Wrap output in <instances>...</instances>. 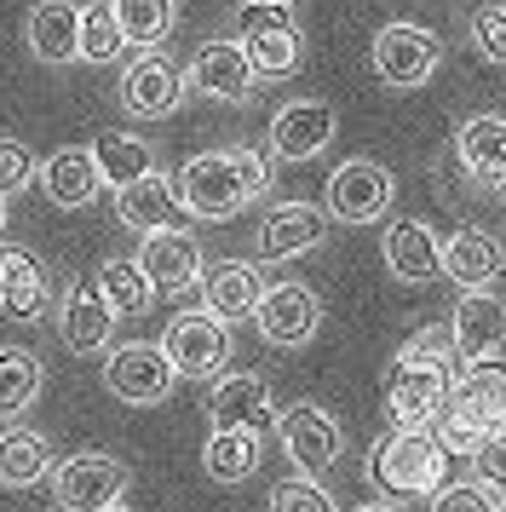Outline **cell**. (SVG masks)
Masks as SVG:
<instances>
[{
	"mask_svg": "<svg viewBox=\"0 0 506 512\" xmlns=\"http://www.w3.org/2000/svg\"><path fill=\"white\" fill-rule=\"evenodd\" d=\"M104 386H110V397L133 403V409H156V403L173 397L179 369H173L167 346H144V340H133V346H110L104 351Z\"/></svg>",
	"mask_w": 506,
	"mask_h": 512,
	"instance_id": "cell-5",
	"label": "cell"
},
{
	"mask_svg": "<svg viewBox=\"0 0 506 512\" xmlns=\"http://www.w3.org/2000/svg\"><path fill=\"white\" fill-rule=\"evenodd\" d=\"M455 357L460 363H483V357H495L506 346V294L495 288H466L455 300Z\"/></svg>",
	"mask_w": 506,
	"mask_h": 512,
	"instance_id": "cell-17",
	"label": "cell"
},
{
	"mask_svg": "<svg viewBox=\"0 0 506 512\" xmlns=\"http://www.w3.org/2000/svg\"><path fill=\"white\" fill-rule=\"evenodd\" d=\"M501 265H506V248L489 231H478V225H466V231H455L443 242V277L455 288H489L501 277Z\"/></svg>",
	"mask_w": 506,
	"mask_h": 512,
	"instance_id": "cell-28",
	"label": "cell"
},
{
	"mask_svg": "<svg viewBox=\"0 0 506 512\" xmlns=\"http://www.w3.org/2000/svg\"><path fill=\"white\" fill-rule=\"evenodd\" d=\"M432 512H495V489L489 484H443L432 495Z\"/></svg>",
	"mask_w": 506,
	"mask_h": 512,
	"instance_id": "cell-40",
	"label": "cell"
},
{
	"mask_svg": "<svg viewBox=\"0 0 506 512\" xmlns=\"http://www.w3.org/2000/svg\"><path fill=\"white\" fill-rule=\"evenodd\" d=\"M271 156L265 150H248V144H230V150H202L179 167V196L190 219H236V213L271 196Z\"/></svg>",
	"mask_w": 506,
	"mask_h": 512,
	"instance_id": "cell-1",
	"label": "cell"
},
{
	"mask_svg": "<svg viewBox=\"0 0 506 512\" xmlns=\"http://www.w3.org/2000/svg\"><path fill=\"white\" fill-rule=\"evenodd\" d=\"M449 403L466 409L478 426L501 432L506 426V363H495V357H483V363H460L455 386H449Z\"/></svg>",
	"mask_w": 506,
	"mask_h": 512,
	"instance_id": "cell-27",
	"label": "cell"
},
{
	"mask_svg": "<svg viewBox=\"0 0 506 512\" xmlns=\"http://www.w3.org/2000/svg\"><path fill=\"white\" fill-rule=\"evenodd\" d=\"M455 374L449 363H420V357H391L386 369V420L391 426H426L443 415Z\"/></svg>",
	"mask_w": 506,
	"mask_h": 512,
	"instance_id": "cell-4",
	"label": "cell"
},
{
	"mask_svg": "<svg viewBox=\"0 0 506 512\" xmlns=\"http://www.w3.org/2000/svg\"><path fill=\"white\" fill-rule=\"evenodd\" d=\"M380 254H386V271L403 288L443 282V236L426 219H391L386 236H380Z\"/></svg>",
	"mask_w": 506,
	"mask_h": 512,
	"instance_id": "cell-16",
	"label": "cell"
},
{
	"mask_svg": "<svg viewBox=\"0 0 506 512\" xmlns=\"http://www.w3.org/2000/svg\"><path fill=\"white\" fill-rule=\"evenodd\" d=\"M127 466L115 455H98V449H81V455H64L52 466V495L64 512H104L127 495Z\"/></svg>",
	"mask_w": 506,
	"mask_h": 512,
	"instance_id": "cell-8",
	"label": "cell"
},
{
	"mask_svg": "<svg viewBox=\"0 0 506 512\" xmlns=\"http://www.w3.org/2000/svg\"><path fill=\"white\" fill-rule=\"evenodd\" d=\"M207 415L213 426H236V432H265L276 420V397H271V380L265 374H219L213 386H207Z\"/></svg>",
	"mask_w": 506,
	"mask_h": 512,
	"instance_id": "cell-19",
	"label": "cell"
},
{
	"mask_svg": "<svg viewBox=\"0 0 506 512\" xmlns=\"http://www.w3.org/2000/svg\"><path fill=\"white\" fill-rule=\"evenodd\" d=\"M322 242H328V208H311V202H276L259 219V236H253L265 265H288V259L311 254Z\"/></svg>",
	"mask_w": 506,
	"mask_h": 512,
	"instance_id": "cell-14",
	"label": "cell"
},
{
	"mask_svg": "<svg viewBox=\"0 0 506 512\" xmlns=\"http://www.w3.org/2000/svg\"><path fill=\"white\" fill-rule=\"evenodd\" d=\"M92 156H98V173H104L110 190L133 185V179H144V173L156 167V150L138 139V133H121V127L98 133V139H92Z\"/></svg>",
	"mask_w": 506,
	"mask_h": 512,
	"instance_id": "cell-31",
	"label": "cell"
},
{
	"mask_svg": "<svg viewBox=\"0 0 506 512\" xmlns=\"http://www.w3.org/2000/svg\"><path fill=\"white\" fill-rule=\"evenodd\" d=\"M271 512H340V507H334V495L305 472V478H288V484L271 489Z\"/></svg>",
	"mask_w": 506,
	"mask_h": 512,
	"instance_id": "cell-36",
	"label": "cell"
},
{
	"mask_svg": "<svg viewBox=\"0 0 506 512\" xmlns=\"http://www.w3.org/2000/svg\"><path fill=\"white\" fill-rule=\"evenodd\" d=\"M184 93H190V70H179L156 47H144V58H133L127 75H121V104L138 121H167L184 104Z\"/></svg>",
	"mask_w": 506,
	"mask_h": 512,
	"instance_id": "cell-11",
	"label": "cell"
},
{
	"mask_svg": "<svg viewBox=\"0 0 506 512\" xmlns=\"http://www.w3.org/2000/svg\"><path fill=\"white\" fill-rule=\"evenodd\" d=\"M242 47L259 81H288L305 58V35L294 29L288 0H242Z\"/></svg>",
	"mask_w": 506,
	"mask_h": 512,
	"instance_id": "cell-3",
	"label": "cell"
},
{
	"mask_svg": "<svg viewBox=\"0 0 506 512\" xmlns=\"http://www.w3.org/2000/svg\"><path fill=\"white\" fill-rule=\"evenodd\" d=\"M52 478V443L41 432H29V426H12V432H0V484L6 489H29Z\"/></svg>",
	"mask_w": 506,
	"mask_h": 512,
	"instance_id": "cell-30",
	"label": "cell"
},
{
	"mask_svg": "<svg viewBox=\"0 0 506 512\" xmlns=\"http://www.w3.org/2000/svg\"><path fill=\"white\" fill-rule=\"evenodd\" d=\"M202 472L213 484H248L259 472V432H236V426H213L202 449Z\"/></svg>",
	"mask_w": 506,
	"mask_h": 512,
	"instance_id": "cell-29",
	"label": "cell"
},
{
	"mask_svg": "<svg viewBox=\"0 0 506 512\" xmlns=\"http://www.w3.org/2000/svg\"><path fill=\"white\" fill-rule=\"evenodd\" d=\"M104 512H133V507H127V501H115V507H104Z\"/></svg>",
	"mask_w": 506,
	"mask_h": 512,
	"instance_id": "cell-43",
	"label": "cell"
},
{
	"mask_svg": "<svg viewBox=\"0 0 506 512\" xmlns=\"http://www.w3.org/2000/svg\"><path fill=\"white\" fill-rule=\"evenodd\" d=\"M368 58H374V75L386 81L391 93H414V87H426V81L437 75L443 41H437L432 29H420V24H386L380 35H374Z\"/></svg>",
	"mask_w": 506,
	"mask_h": 512,
	"instance_id": "cell-6",
	"label": "cell"
},
{
	"mask_svg": "<svg viewBox=\"0 0 506 512\" xmlns=\"http://www.w3.org/2000/svg\"><path fill=\"white\" fill-rule=\"evenodd\" d=\"M92 282L104 288V300H110L121 317H144V311L156 305V294H161L156 282H150V271H144L138 259H104Z\"/></svg>",
	"mask_w": 506,
	"mask_h": 512,
	"instance_id": "cell-33",
	"label": "cell"
},
{
	"mask_svg": "<svg viewBox=\"0 0 506 512\" xmlns=\"http://www.w3.org/2000/svg\"><path fill=\"white\" fill-rule=\"evenodd\" d=\"M368 478L386 495H437L449 478V449L426 426H391L368 449Z\"/></svg>",
	"mask_w": 506,
	"mask_h": 512,
	"instance_id": "cell-2",
	"label": "cell"
},
{
	"mask_svg": "<svg viewBox=\"0 0 506 512\" xmlns=\"http://www.w3.org/2000/svg\"><path fill=\"white\" fill-rule=\"evenodd\" d=\"M35 185V150L18 139H0V196H18Z\"/></svg>",
	"mask_w": 506,
	"mask_h": 512,
	"instance_id": "cell-39",
	"label": "cell"
},
{
	"mask_svg": "<svg viewBox=\"0 0 506 512\" xmlns=\"http://www.w3.org/2000/svg\"><path fill=\"white\" fill-rule=\"evenodd\" d=\"M115 323H121V311L104 300V288L98 282H75L58 305V334H64V346L75 357H98V351H110L115 340Z\"/></svg>",
	"mask_w": 506,
	"mask_h": 512,
	"instance_id": "cell-18",
	"label": "cell"
},
{
	"mask_svg": "<svg viewBox=\"0 0 506 512\" xmlns=\"http://www.w3.org/2000/svg\"><path fill=\"white\" fill-rule=\"evenodd\" d=\"M179 213H184L179 185H173L167 173H156V167H150L144 179H133V185H121V190H115V219H121L127 231H138V236L179 225Z\"/></svg>",
	"mask_w": 506,
	"mask_h": 512,
	"instance_id": "cell-21",
	"label": "cell"
},
{
	"mask_svg": "<svg viewBox=\"0 0 506 512\" xmlns=\"http://www.w3.org/2000/svg\"><path fill=\"white\" fill-rule=\"evenodd\" d=\"M351 512H391V507H380V501H368V507H351Z\"/></svg>",
	"mask_w": 506,
	"mask_h": 512,
	"instance_id": "cell-42",
	"label": "cell"
},
{
	"mask_svg": "<svg viewBox=\"0 0 506 512\" xmlns=\"http://www.w3.org/2000/svg\"><path fill=\"white\" fill-rule=\"evenodd\" d=\"M276 438H282V455H288L294 472H328L345 455L340 420L328 409H317V403H294L288 415L276 420Z\"/></svg>",
	"mask_w": 506,
	"mask_h": 512,
	"instance_id": "cell-13",
	"label": "cell"
},
{
	"mask_svg": "<svg viewBox=\"0 0 506 512\" xmlns=\"http://www.w3.org/2000/svg\"><path fill=\"white\" fill-rule=\"evenodd\" d=\"M0 231H6V196H0Z\"/></svg>",
	"mask_w": 506,
	"mask_h": 512,
	"instance_id": "cell-44",
	"label": "cell"
},
{
	"mask_svg": "<svg viewBox=\"0 0 506 512\" xmlns=\"http://www.w3.org/2000/svg\"><path fill=\"white\" fill-rule=\"evenodd\" d=\"M115 18H121L133 47H161L173 35V24H179L173 0H115Z\"/></svg>",
	"mask_w": 506,
	"mask_h": 512,
	"instance_id": "cell-35",
	"label": "cell"
},
{
	"mask_svg": "<svg viewBox=\"0 0 506 512\" xmlns=\"http://www.w3.org/2000/svg\"><path fill=\"white\" fill-rule=\"evenodd\" d=\"M161 346H167V357H173V369L190 374V380H207V374H225L230 363V323L225 317H213V311H184V317H173L167 323V334H161Z\"/></svg>",
	"mask_w": 506,
	"mask_h": 512,
	"instance_id": "cell-12",
	"label": "cell"
},
{
	"mask_svg": "<svg viewBox=\"0 0 506 512\" xmlns=\"http://www.w3.org/2000/svg\"><path fill=\"white\" fill-rule=\"evenodd\" d=\"M253 87H259V70L242 41H207L190 58V93L213 98V104H248Z\"/></svg>",
	"mask_w": 506,
	"mask_h": 512,
	"instance_id": "cell-15",
	"label": "cell"
},
{
	"mask_svg": "<svg viewBox=\"0 0 506 512\" xmlns=\"http://www.w3.org/2000/svg\"><path fill=\"white\" fill-rule=\"evenodd\" d=\"M472 472H478V484H489L495 495H506V426L483 438V449L472 455Z\"/></svg>",
	"mask_w": 506,
	"mask_h": 512,
	"instance_id": "cell-41",
	"label": "cell"
},
{
	"mask_svg": "<svg viewBox=\"0 0 506 512\" xmlns=\"http://www.w3.org/2000/svg\"><path fill=\"white\" fill-rule=\"evenodd\" d=\"M138 265L150 271L161 294H184V288H202V242L184 231V225H167V231H150L144 248H138Z\"/></svg>",
	"mask_w": 506,
	"mask_h": 512,
	"instance_id": "cell-20",
	"label": "cell"
},
{
	"mask_svg": "<svg viewBox=\"0 0 506 512\" xmlns=\"http://www.w3.org/2000/svg\"><path fill=\"white\" fill-rule=\"evenodd\" d=\"M23 35H29V52L41 64H52V70L81 64V6L75 0H35Z\"/></svg>",
	"mask_w": 506,
	"mask_h": 512,
	"instance_id": "cell-23",
	"label": "cell"
},
{
	"mask_svg": "<svg viewBox=\"0 0 506 512\" xmlns=\"http://www.w3.org/2000/svg\"><path fill=\"white\" fill-rule=\"evenodd\" d=\"M265 300V277H259V265L248 259H219L213 271H202V305L213 317H225V323H242L253 317Z\"/></svg>",
	"mask_w": 506,
	"mask_h": 512,
	"instance_id": "cell-25",
	"label": "cell"
},
{
	"mask_svg": "<svg viewBox=\"0 0 506 512\" xmlns=\"http://www.w3.org/2000/svg\"><path fill=\"white\" fill-rule=\"evenodd\" d=\"M253 323H259V340L276 351H299L317 340L322 328V294L311 288V282H271L265 288V300H259V311H253Z\"/></svg>",
	"mask_w": 506,
	"mask_h": 512,
	"instance_id": "cell-9",
	"label": "cell"
},
{
	"mask_svg": "<svg viewBox=\"0 0 506 512\" xmlns=\"http://www.w3.org/2000/svg\"><path fill=\"white\" fill-rule=\"evenodd\" d=\"M334 139H340V110L328 98H288L271 116V133H265L276 162H311Z\"/></svg>",
	"mask_w": 506,
	"mask_h": 512,
	"instance_id": "cell-10",
	"label": "cell"
},
{
	"mask_svg": "<svg viewBox=\"0 0 506 512\" xmlns=\"http://www.w3.org/2000/svg\"><path fill=\"white\" fill-rule=\"evenodd\" d=\"M472 47L483 64H506V6H478L472 12Z\"/></svg>",
	"mask_w": 506,
	"mask_h": 512,
	"instance_id": "cell-37",
	"label": "cell"
},
{
	"mask_svg": "<svg viewBox=\"0 0 506 512\" xmlns=\"http://www.w3.org/2000/svg\"><path fill=\"white\" fill-rule=\"evenodd\" d=\"M288 6H294V0H288Z\"/></svg>",
	"mask_w": 506,
	"mask_h": 512,
	"instance_id": "cell-46",
	"label": "cell"
},
{
	"mask_svg": "<svg viewBox=\"0 0 506 512\" xmlns=\"http://www.w3.org/2000/svg\"><path fill=\"white\" fill-rule=\"evenodd\" d=\"M46 271L23 248H0V317L12 323H41L46 317Z\"/></svg>",
	"mask_w": 506,
	"mask_h": 512,
	"instance_id": "cell-26",
	"label": "cell"
},
{
	"mask_svg": "<svg viewBox=\"0 0 506 512\" xmlns=\"http://www.w3.org/2000/svg\"><path fill=\"white\" fill-rule=\"evenodd\" d=\"M495 512H506V495H501V501H495Z\"/></svg>",
	"mask_w": 506,
	"mask_h": 512,
	"instance_id": "cell-45",
	"label": "cell"
},
{
	"mask_svg": "<svg viewBox=\"0 0 506 512\" xmlns=\"http://www.w3.org/2000/svg\"><path fill=\"white\" fill-rule=\"evenodd\" d=\"M455 156L478 190H506V116H472L460 121Z\"/></svg>",
	"mask_w": 506,
	"mask_h": 512,
	"instance_id": "cell-22",
	"label": "cell"
},
{
	"mask_svg": "<svg viewBox=\"0 0 506 512\" xmlns=\"http://www.w3.org/2000/svg\"><path fill=\"white\" fill-rule=\"evenodd\" d=\"M127 47H133V41H127V29L115 18V0L81 6V64H115Z\"/></svg>",
	"mask_w": 506,
	"mask_h": 512,
	"instance_id": "cell-34",
	"label": "cell"
},
{
	"mask_svg": "<svg viewBox=\"0 0 506 512\" xmlns=\"http://www.w3.org/2000/svg\"><path fill=\"white\" fill-rule=\"evenodd\" d=\"M41 386H46V369L35 351L0 346V420H18L23 409H35Z\"/></svg>",
	"mask_w": 506,
	"mask_h": 512,
	"instance_id": "cell-32",
	"label": "cell"
},
{
	"mask_svg": "<svg viewBox=\"0 0 506 512\" xmlns=\"http://www.w3.org/2000/svg\"><path fill=\"white\" fill-rule=\"evenodd\" d=\"M58 512H64V507H58Z\"/></svg>",
	"mask_w": 506,
	"mask_h": 512,
	"instance_id": "cell-47",
	"label": "cell"
},
{
	"mask_svg": "<svg viewBox=\"0 0 506 512\" xmlns=\"http://www.w3.org/2000/svg\"><path fill=\"white\" fill-rule=\"evenodd\" d=\"M41 190L52 208H92V196L104 190V173H98V156L81 150V144H64L41 162Z\"/></svg>",
	"mask_w": 506,
	"mask_h": 512,
	"instance_id": "cell-24",
	"label": "cell"
},
{
	"mask_svg": "<svg viewBox=\"0 0 506 512\" xmlns=\"http://www.w3.org/2000/svg\"><path fill=\"white\" fill-rule=\"evenodd\" d=\"M397 357H420V363H449V357H455V328L449 323H420L409 334V340H403V351H397Z\"/></svg>",
	"mask_w": 506,
	"mask_h": 512,
	"instance_id": "cell-38",
	"label": "cell"
},
{
	"mask_svg": "<svg viewBox=\"0 0 506 512\" xmlns=\"http://www.w3.org/2000/svg\"><path fill=\"white\" fill-rule=\"evenodd\" d=\"M391 196H397V179L380 162L357 156V162H340L328 173L322 208H328V219H340V225H374V219L391 213Z\"/></svg>",
	"mask_w": 506,
	"mask_h": 512,
	"instance_id": "cell-7",
	"label": "cell"
}]
</instances>
